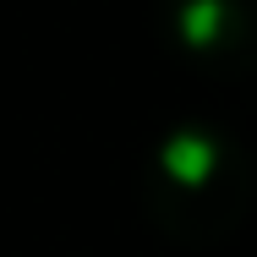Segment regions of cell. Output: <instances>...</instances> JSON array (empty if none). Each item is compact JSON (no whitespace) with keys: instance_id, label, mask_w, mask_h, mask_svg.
Returning <instances> with one entry per match:
<instances>
[{"instance_id":"obj_2","label":"cell","mask_w":257,"mask_h":257,"mask_svg":"<svg viewBox=\"0 0 257 257\" xmlns=\"http://www.w3.org/2000/svg\"><path fill=\"white\" fill-rule=\"evenodd\" d=\"M170 50L213 71H257V0H181L164 11Z\"/></svg>"},{"instance_id":"obj_1","label":"cell","mask_w":257,"mask_h":257,"mask_svg":"<svg viewBox=\"0 0 257 257\" xmlns=\"http://www.w3.org/2000/svg\"><path fill=\"white\" fill-rule=\"evenodd\" d=\"M257 203V159L252 148L208 120L181 115L148 143L143 159V213L170 246L213 252L241 235Z\"/></svg>"}]
</instances>
